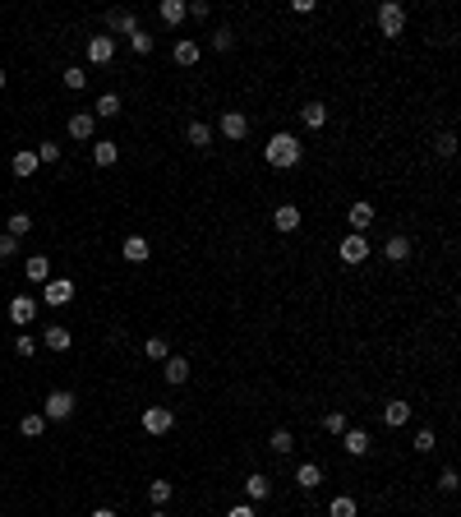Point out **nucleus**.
<instances>
[{
	"mask_svg": "<svg viewBox=\"0 0 461 517\" xmlns=\"http://www.w3.org/2000/svg\"><path fill=\"white\" fill-rule=\"evenodd\" d=\"M227 517H259V508H254V503H235Z\"/></svg>",
	"mask_w": 461,
	"mask_h": 517,
	"instance_id": "de8ad7c7",
	"label": "nucleus"
},
{
	"mask_svg": "<svg viewBox=\"0 0 461 517\" xmlns=\"http://www.w3.org/2000/svg\"><path fill=\"white\" fill-rule=\"evenodd\" d=\"M212 46H217V51H231V46H235V33H231V28H217V33H212Z\"/></svg>",
	"mask_w": 461,
	"mask_h": 517,
	"instance_id": "ea45409f",
	"label": "nucleus"
},
{
	"mask_svg": "<svg viewBox=\"0 0 461 517\" xmlns=\"http://www.w3.org/2000/svg\"><path fill=\"white\" fill-rule=\"evenodd\" d=\"M28 282H51V263L46 259H28Z\"/></svg>",
	"mask_w": 461,
	"mask_h": 517,
	"instance_id": "473e14b6",
	"label": "nucleus"
},
{
	"mask_svg": "<svg viewBox=\"0 0 461 517\" xmlns=\"http://www.w3.org/2000/svg\"><path fill=\"white\" fill-rule=\"evenodd\" d=\"M115 158H120V143H111V139L93 143V162L97 167H115Z\"/></svg>",
	"mask_w": 461,
	"mask_h": 517,
	"instance_id": "4be33fe9",
	"label": "nucleus"
},
{
	"mask_svg": "<svg viewBox=\"0 0 461 517\" xmlns=\"http://www.w3.org/2000/svg\"><path fill=\"white\" fill-rule=\"evenodd\" d=\"M341 448H346L351 457H365L369 453V434L365 430H346V434H341Z\"/></svg>",
	"mask_w": 461,
	"mask_h": 517,
	"instance_id": "412c9836",
	"label": "nucleus"
},
{
	"mask_svg": "<svg viewBox=\"0 0 461 517\" xmlns=\"http://www.w3.org/2000/svg\"><path fill=\"white\" fill-rule=\"evenodd\" d=\"M93 116H102V121H111V116H120V97H115V93H106L102 102H97V111H93Z\"/></svg>",
	"mask_w": 461,
	"mask_h": 517,
	"instance_id": "2f4dec72",
	"label": "nucleus"
},
{
	"mask_svg": "<svg viewBox=\"0 0 461 517\" xmlns=\"http://www.w3.org/2000/svg\"><path fill=\"white\" fill-rule=\"evenodd\" d=\"M42 300H46V305H70V300H74V282H70V277H56V282H46Z\"/></svg>",
	"mask_w": 461,
	"mask_h": 517,
	"instance_id": "6e6552de",
	"label": "nucleus"
},
{
	"mask_svg": "<svg viewBox=\"0 0 461 517\" xmlns=\"http://www.w3.org/2000/svg\"><path fill=\"white\" fill-rule=\"evenodd\" d=\"M93 517H115V513H111V508H97V513H93Z\"/></svg>",
	"mask_w": 461,
	"mask_h": 517,
	"instance_id": "09e8293b",
	"label": "nucleus"
},
{
	"mask_svg": "<svg viewBox=\"0 0 461 517\" xmlns=\"http://www.w3.org/2000/svg\"><path fill=\"white\" fill-rule=\"evenodd\" d=\"M323 430H328V434H346V416H341V411H328V416H323Z\"/></svg>",
	"mask_w": 461,
	"mask_h": 517,
	"instance_id": "e433bc0d",
	"label": "nucleus"
},
{
	"mask_svg": "<svg viewBox=\"0 0 461 517\" xmlns=\"http://www.w3.org/2000/svg\"><path fill=\"white\" fill-rule=\"evenodd\" d=\"M37 167H42V162H37V153L33 148H24V153H14V162H9V171L19 175V180H28V175H33Z\"/></svg>",
	"mask_w": 461,
	"mask_h": 517,
	"instance_id": "dca6fc26",
	"label": "nucleus"
},
{
	"mask_svg": "<svg viewBox=\"0 0 461 517\" xmlns=\"http://www.w3.org/2000/svg\"><path fill=\"white\" fill-rule=\"evenodd\" d=\"M346 222H351V231H356V236H365V227H374V203H351L346 208Z\"/></svg>",
	"mask_w": 461,
	"mask_h": 517,
	"instance_id": "0eeeda50",
	"label": "nucleus"
},
{
	"mask_svg": "<svg viewBox=\"0 0 461 517\" xmlns=\"http://www.w3.org/2000/svg\"><path fill=\"white\" fill-rule=\"evenodd\" d=\"M14 351H19V356H33V351H37V337L33 333H19L14 337Z\"/></svg>",
	"mask_w": 461,
	"mask_h": 517,
	"instance_id": "79ce46f5",
	"label": "nucleus"
},
{
	"mask_svg": "<svg viewBox=\"0 0 461 517\" xmlns=\"http://www.w3.org/2000/svg\"><path fill=\"white\" fill-rule=\"evenodd\" d=\"M190 14H194V19H212V5H208V0H194Z\"/></svg>",
	"mask_w": 461,
	"mask_h": 517,
	"instance_id": "49530a36",
	"label": "nucleus"
},
{
	"mask_svg": "<svg viewBox=\"0 0 461 517\" xmlns=\"http://www.w3.org/2000/svg\"><path fill=\"white\" fill-rule=\"evenodd\" d=\"M14 250H19V240H14V236H5V231H0V259H14Z\"/></svg>",
	"mask_w": 461,
	"mask_h": 517,
	"instance_id": "a18cd8bd",
	"label": "nucleus"
},
{
	"mask_svg": "<svg viewBox=\"0 0 461 517\" xmlns=\"http://www.w3.org/2000/svg\"><path fill=\"white\" fill-rule=\"evenodd\" d=\"M383 259H392V263H406V259H410V240H406V236H392L388 245H383Z\"/></svg>",
	"mask_w": 461,
	"mask_h": 517,
	"instance_id": "393cba45",
	"label": "nucleus"
},
{
	"mask_svg": "<svg viewBox=\"0 0 461 517\" xmlns=\"http://www.w3.org/2000/svg\"><path fill=\"white\" fill-rule=\"evenodd\" d=\"M401 28H406V9H401L397 0H383V5H378V33L401 37Z\"/></svg>",
	"mask_w": 461,
	"mask_h": 517,
	"instance_id": "f03ea898",
	"label": "nucleus"
},
{
	"mask_svg": "<svg viewBox=\"0 0 461 517\" xmlns=\"http://www.w3.org/2000/svg\"><path fill=\"white\" fill-rule=\"evenodd\" d=\"M88 83V74L78 70V65H70V70H65V88H83Z\"/></svg>",
	"mask_w": 461,
	"mask_h": 517,
	"instance_id": "c03bdc74",
	"label": "nucleus"
},
{
	"mask_svg": "<svg viewBox=\"0 0 461 517\" xmlns=\"http://www.w3.org/2000/svg\"><path fill=\"white\" fill-rule=\"evenodd\" d=\"M185 139H190V148H208V143H212V130L203 121H194L190 130H185Z\"/></svg>",
	"mask_w": 461,
	"mask_h": 517,
	"instance_id": "cd10ccee",
	"label": "nucleus"
},
{
	"mask_svg": "<svg viewBox=\"0 0 461 517\" xmlns=\"http://www.w3.org/2000/svg\"><path fill=\"white\" fill-rule=\"evenodd\" d=\"M406 421H410V402H401V397H397V402L383 406V425H388V430H401Z\"/></svg>",
	"mask_w": 461,
	"mask_h": 517,
	"instance_id": "ddd939ff",
	"label": "nucleus"
},
{
	"mask_svg": "<svg viewBox=\"0 0 461 517\" xmlns=\"http://www.w3.org/2000/svg\"><path fill=\"white\" fill-rule=\"evenodd\" d=\"M88 61L93 65H111L115 61V37H88Z\"/></svg>",
	"mask_w": 461,
	"mask_h": 517,
	"instance_id": "423d86ee",
	"label": "nucleus"
},
{
	"mask_svg": "<svg viewBox=\"0 0 461 517\" xmlns=\"http://www.w3.org/2000/svg\"><path fill=\"white\" fill-rule=\"evenodd\" d=\"M434 153H438V158H457V134H438Z\"/></svg>",
	"mask_w": 461,
	"mask_h": 517,
	"instance_id": "72a5a7b5",
	"label": "nucleus"
},
{
	"mask_svg": "<svg viewBox=\"0 0 461 517\" xmlns=\"http://www.w3.org/2000/svg\"><path fill=\"white\" fill-rule=\"evenodd\" d=\"M268 448H272V453H277V457H286L291 448H296V439H291V430H272V439H268Z\"/></svg>",
	"mask_w": 461,
	"mask_h": 517,
	"instance_id": "7c9ffc66",
	"label": "nucleus"
},
{
	"mask_svg": "<svg viewBox=\"0 0 461 517\" xmlns=\"http://www.w3.org/2000/svg\"><path fill=\"white\" fill-rule=\"evenodd\" d=\"M9 319H14L19 328H28L37 319V300L33 296H14V300H9Z\"/></svg>",
	"mask_w": 461,
	"mask_h": 517,
	"instance_id": "1a4fd4ad",
	"label": "nucleus"
},
{
	"mask_svg": "<svg viewBox=\"0 0 461 517\" xmlns=\"http://www.w3.org/2000/svg\"><path fill=\"white\" fill-rule=\"evenodd\" d=\"M148 494H152V503H166L175 490H171V481H152V485H148Z\"/></svg>",
	"mask_w": 461,
	"mask_h": 517,
	"instance_id": "4c0bfd02",
	"label": "nucleus"
},
{
	"mask_svg": "<svg viewBox=\"0 0 461 517\" xmlns=\"http://www.w3.org/2000/svg\"><path fill=\"white\" fill-rule=\"evenodd\" d=\"M130 46H134V56H148L152 51V37L143 33V28H134V33H130Z\"/></svg>",
	"mask_w": 461,
	"mask_h": 517,
	"instance_id": "f704fd0d",
	"label": "nucleus"
},
{
	"mask_svg": "<svg viewBox=\"0 0 461 517\" xmlns=\"http://www.w3.org/2000/svg\"><path fill=\"white\" fill-rule=\"evenodd\" d=\"M93 130H97V116L93 111H74L70 116V139H93Z\"/></svg>",
	"mask_w": 461,
	"mask_h": 517,
	"instance_id": "f8f14e48",
	"label": "nucleus"
},
{
	"mask_svg": "<svg viewBox=\"0 0 461 517\" xmlns=\"http://www.w3.org/2000/svg\"><path fill=\"white\" fill-rule=\"evenodd\" d=\"M438 490H443V494H457V471H452V466H443V476H438Z\"/></svg>",
	"mask_w": 461,
	"mask_h": 517,
	"instance_id": "37998d69",
	"label": "nucleus"
},
{
	"mask_svg": "<svg viewBox=\"0 0 461 517\" xmlns=\"http://www.w3.org/2000/svg\"><path fill=\"white\" fill-rule=\"evenodd\" d=\"M143 351H148V360H166V356H171L166 337H148V347H143Z\"/></svg>",
	"mask_w": 461,
	"mask_h": 517,
	"instance_id": "c9c22d12",
	"label": "nucleus"
},
{
	"mask_svg": "<svg viewBox=\"0 0 461 517\" xmlns=\"http://www.w3.org/2000/svg\"><path fill=\"white\" fill-rule=\"evenodd\" d=\"M328 517H360V503L351 499V494H337V499L328 503Z\"/></svg>",
	"mask_w": 461,
	"mask_h": 517,
	"instance_id": "a878e982",
	"label": "nucleus"
},
{
	"mask_svg": "<svg viewBox=\"0 0 461 517\" xmlns=\"http://www.w3.org/2000/svg\"><path fill=\"white\" fill-rule=\"evenodd\" d=\"M42 416H46V421H70V416H74V393H65V388H56V393H46V402H42Z\"/></svg>",
	"mask_w": 461,
	"mask_h": 517,
	"instance_id": "7ed1b4c3",
	"label": "nucleus"
},
{
	"mask_svg": "<svg viewBox=\"0 0 461 517\" xmlns=\"http://www.w3.org/2000/svg\"><path fill=\"white\" fill-rule=\"evenodd\" d=\"M152 517H166V513H152Z\"/></svg>",
	"mask_w": 461,
	"mask_h": 517,
	"instance_id": "3c124183",
	"label": "nucleus"
},
{
	"mask_svg": "<svg viewBox=\"0 0 461 517\" xmlns=\"http://www.w3.org/2000/svg\"><path fill=\"white\" fill-rule=\"evenodd\" d=\"M337 255H341V263H351V268H356V263H365V259H369V240L351 231V236L337 245Z\"/></svg>",
	"mask_w": 461,
	"mask_h": 517,
	"instance_id": "20e7f679",
	"label": "nucleus"
},
{
	"mask_svg": "<svg viewBox=\"0 0 461 517\" xmlns=\"http://www.w3.org/2000/svg\"><path fill=\"white\" fill-rule=\"evenodd\" d=\"M42 430H46V416H37V411H28L24 421H19V434H24V439H37Z\"/></svg>",
	"mask_w": 461,
	"mask_h": 517,
	"instance_id": "c756f323",
	"label": "nucleus"
},
{
	"mask_svg": "<svg viewBox=\"0 0 461 517\" xmlns=\"http://www.w3.org/2000/svg\"><path fill=\"white\" fill-rule=\"evenodd\" d=\"M244 494H249V503L268 499V494H272V481H268V476H259V471H254L249 481H244Z\"/></svg>",
	"mask_w": 461,
	"mask_h": 517,
	"instance_id": "5701e85b",
	"label": "nucleus"
},
{
	"mask_svg": "<svg viewBox=\"0 0 461 517\" xmlns=\"http://www.w3.org/2000/svg\"><path fill=\"white\" fill-rule=\"evenodd\" d=\"M222 134H227V139H244V134H249V116L244 111H227L222 116Z\"/></svg>",
	"mask_w": 461,
	"mask_h": 517,
	"instance_id": "9b49d317",
	"label": "nucleus"
},
{
	"mask_svg": "<svg viewBox=\"0 0 461 517\" xmlns=\"http://www.w3.org/2000/svg\"><path fill=\"white\" fill-rule=\"evenodd\" d=\"M28 231H33V217H28V213H14V217L5 222V236H14V240H24Z\"/></svg>",
	"mask_w": 461,
	"mask_h": 517,
	"instance_id": "c85d7f7f",
	"label": "nucleus"
},
{
	"mask_svg": "<svg viewBox=\"0 0 461 517\" xmlns=\"http://www.w3.org/2000/svg\"><path fill=\"white\" fill-rule=\"evenodd\" d=\"M171 425H175L171 406H148V411H143V430H148V434H166Z\"/></svg>",
	"mask_w": 461,
	"mask_h": 517,
	"instance_id": "39448f33",
	"label": "nucleus"
},
{
	"mask_svg": "<svg viewBox=\"0 0 461 517\" xmlns=\"http://www.w3.org/2000/svg\"><path fill=\"white\" fill-rule=\"evenodd\" d=\"M157 14H162V24L180 28V24H185V14H190V5H185V0H162V5H157Z\"/></svg>",
	"mask_w": 461,
	"mask_h": 517,
	"instance_id": "4468645a",
	"label": "nucleus"
},
{
	"mask_svg": "<svg viewBox=\"0 0 461 517\" xmlns=\"http://www.w3.org/2000/svg\"><path fill=\"white\" fill-rule=\"evenodd\" d=\"M296 485H300V490H318V485H323V466L318 462H300Z\"/></svg>",
	"mask_w": 461,
	"mask_h": 517,
	"instance_id": "f3484780",
	"label": "nucleus"
},
{
	"mask_svg": "<svg viewBox=\"0 0 461 517\" xmlns=\"http://www.w3.org/2000/svg\"><path fill=\"white\" fill-rule=\"evenodd\" d=\"M106 28H111V33H125V37H130L134 28H139V19H134L130 9H111V14H106Z\"/></svg>",
	"mask_w": 461,
	"mask_h": 517,
	"instance_id": "a211bd4d",
	"label": "nucleus"
},
{
	"mask_svg": "<svg viewBox=\"0 0 461 517\" xmlns=\"http://www.w3.org/2000/svg\"><path fill=\"white\" fill-rule=\"evenodd\" d=\"M300 121H305L309 130H323V125H328V106L323 102H305L300 106Z\"/></svg>",
	"mask_w": 461,
	"mask_h": 517,
	"instance_id": "6ab92c4d",
	"label": "nucleus"
},
{
	"mask_svg": "<svg viewBox=\"0 0 461 517\" xmlns=\"http://www.w3.org/2000/svg\"><path fill=\"white\" fill-rule=\"evenodd\" d=\"M37 162H61V143H37Z\"/></svg>",
	"mask_w": 461,
	"mask_h": 517,
	"instance_id": "58836bf2",
	"label": "nucleus"
},
{
	"mask_svg": "<svg viewBox=\"0 0 461 517\" xmlns=\"http://www.w3.org/2000/svg\"><path fill=\"white\" fill-rule=\"evenodd\" d=\"M434 448H438L434 430H420V434H415V453H434Z\"/></svg>",
	"mask_w": 461,
	"mask_h": 517,
	"instance_id": "a19ab883",
	"label": "nucleus"
},
{
	"mask_svg": "<svg viewBox=\"0 0 461 517\" xmlns=\"http://www.w3.org/2000/svg\"><path fill=\"white\" fill-rule=\"evenodd\" d=\"M120 255L130 259V263H143V259H148V240H143V236H130V240L120 245Z\"/></svg>",
	"mask_w": 461,
	"mask_h": 517,
	"instance_id": "bb28decb",
	"label": "nucleus"
},
{
	"mask_svg": "<svg viewBox=\"0 0 461 517\" xmlns=\"http://www.w3.org/2000/svg\"><path fill=\"white\" fill-rule=\"evenodd\" d=\"M42 342L51 347V351H70L74 333H70V328H61V324H51V328H46V333H42Z\"/></svg>",
	"mask_w": 461,
	"mask_h": 517,
	"instance_id": "aec40b11",
	"label": "nucleus"
},
{
	"mask_svg": "<svg viewBox=\"0 0 461 517\" xmlns=\"http://www.w3.org/2000/svg\"><path fill=\"white\" fill-rule=\"evenodd\" d=\"M263 158H268V167L291 171V167H300V158H305V143H300L296 134H272L268 148H263Z\"/></svg>",
	"mask_w": 461,
	"mask_h": 517,
	"instance_id": "f257e3e1",
	"label": "nucleus"
},
{
	"mask_svg": "<svg viewBox=\"0 0 461 517\" xmlns=\"http://www.w3.org/2000/svg\"><path fill=\"white\" fill-rule=\"evenodd\" d=\"M0 88H5V70H0Z\"/></svg>",
	"mask_w": 461,
	"mask_h": 517,
	"instance_id": "8fccbe9b",
	"label": "nucleus"
},
{
	"mask_svg": "<svg viewBox=\"0 0 461 517\" xmlns=\"http://www.w3.org/2000/svg\"><path fill=\"white\" fill-rule=\"evenodd\" d=\"M175 65H185V70H190V65H199V42L180 37V42H175Z\"/></svg>",
	"mask_w": 461,
	"mask_h": 517,
	"instance_id": "b1692460",
	"label": "nucleus"
},
{
	"mask_svg": "<svg viewBox=\"0 0 461 517\" xmlns=\"http://www.w3.org/2000/svg\"><path fill=\"white\" fill-rule=\"evenodd\" d=\"M272 227L291 236V231L300 227V208H296V203H281V208H272Z\"/></svg>",
	"mask_w": 461,
	"mask_h": 517,
	"instance_id": "9d476101",
	"label": "nucleus"
},
{
	"mask_svg": "<svg viewBox=\"0 0 461 517\" xmlns=\"http://www.w3.org/2000/svg\"><path fill=\"white\" fill-rule=\"evenodd\" d=\"M162 379H166V384H185V379H190V360H185V356H166V369H162Z\"/></svg>",
	"mask_w": 461,
	"mask_h": 517,
	"instance_id": "2eb2a0df",
	"label": "nucleus"
}]
</instances>
